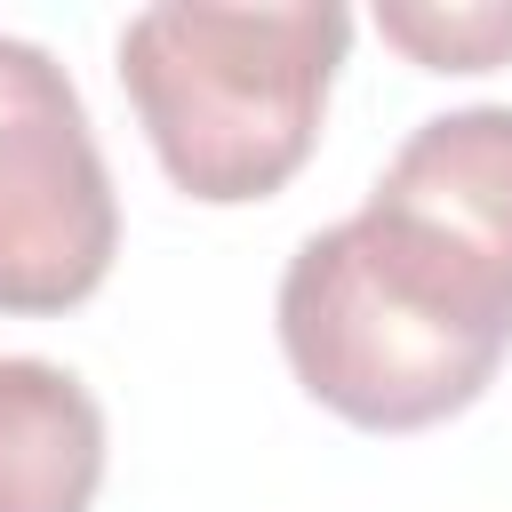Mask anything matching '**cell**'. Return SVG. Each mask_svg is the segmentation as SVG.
<instances>
[{
	"mask_svg": "<svg viewBox=\"0 0 512 512\" xmlns=\"http://www.w3.org/2000/svg\"><path fill=\"white\" fill-rule=\"evenodd\" d=\"M344 40L352 16L336 0L296 8L168 0L120 24V88L168 184L208 208H240L304 168Z\"/></svg>",
	"mask_w": 512,
	"mask_h": 512,
	"instance_id": "cell-2",
	"label": "cell"
},
{
	"mask_svg": "<svg viewBox=\"0 0 512 512\" xmlns=\"http://www.w3.org/2000/svg\"><path fill=\"white\" fill-rule=\"evenodd\" d=\"M120 248L112 168L72 72L0 32V312H72Z\"/></svg>",
	"mask_w": 512,
	"mask_h": 512,
	"instance_id": "cell-3",
	"label": "cell"
},
{
	"mask_svg": "<svg viewBox=\"0 0 512 512\" xmlns=\"http://www.w3.org/2000/svg\"><path fill=\"white\" fill-rule=\"evenodd\" d=\"M96 488H104L96 392L40 352H0V512H88Z\"/></svg>",
	"mask_w": 512,
	"mask_h": 512,
	"instance_id": "cell-4",
	"label": "cell"
},
{
	"mask_svg": "<svg viewBox=\"0 0 512 512\" xmlns=\"http://www.w3.org/2000/svg\"><path fill=\"white\" fill-rule=\"evenodd\" d=\"M296 384L360 432H424L488 392L512 352V272L440 216L368 192L280 272Z\"/></svg>",
	"mask_w": 512,
	"mask_h": 512,
	"instance_id": "cell-1",
	"label": "cell"
},
{
	"mask_svg": "<svg viewBox=\"0 0 512 512\" xmlns=\"http://www.w3.org/2000/svg\"><path fill=\"white\" fill-rule=\"evenodd\" d=\"M376 32L432 72H488L512 56V8H376Z\"/></svg>",
	"mask_w": 512,
	"mask_h": 512,
	"instance_id": "cell-6",
	"label": "cell"
},
{
	"mask_svg": "<svg viewBox=\"0 0 512 512\" xmlns=\"http://www.w3.org/2000/svg\"><path fill=\"white\" fill-rule=\"evenodd\" d=\"M376 192L440 216L448 232H464L512 272V104H464V112L424 120L392 152Z\"/></svg>",
	"mask_w": 512,
	"mask_h": 512,
	"instance_id": "cell-5",
	"label": "cell"
}]
</instances>
